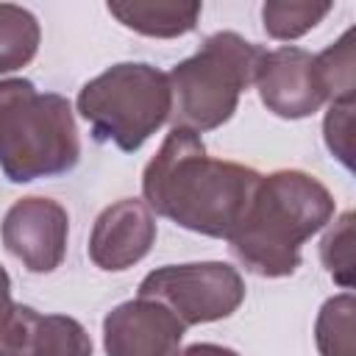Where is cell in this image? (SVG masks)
I'll use <instances>...</instances> for the list:
<instances>
[{"label":"cell","mask_w":356,"mask_h":356,"mask_svg":"<svg viewBox=\"0 0 356 356\" xmlns=\"http://www.w3.org/2000/svg\"><path fill=\"white\" fill-rule=\"evenodd\" d=\"M317 86L325 103H350L356 92V56H353V28H348L334 44L312 58Z\"/></svg>","instance_id":"13"},{"label":"cell","mask_w":356,"mask_h":356,"mask_svg":"<svg viewBox=\"0 0 356 356\" xmlns=\"http://www.w3.org/2000/svg\"><path fill=\"white\" fill-rule=\"evenodd\" d=\"M334 195L303 170L261 175L248 211L228 236L234 259L253 275L286 278L300 267V248L334 220Z\"/></svg>","instance_id":"2"},{"label":"cell","mask_w":356,"mask_h":356,"mask_svg":"<svg viewBox=\"0 0 356 356\" xmlns=\"http://www.w3.org/2000/svg\"><path fill=\"white\" fill-rule=\"evenodd\" d=\"M108 14L125 25L128 31H136L142 36H156V39H175L189 31H195L203 6L200 3H108Z\"/></svg>","instance_id":"12"},{"label":"cell","mask_w":356,"mask_h":356,"mask_svg":"<svg viewBox=\"0 0 356 356\" xmlns=\"http://www.w3.org/2000/svg\"><path fill=\"white\" fill-rule=\"evenodd\" d=\"M331 3H309V0H267L261 6V25L267 36L278 42H292L317 28L328 14Z\"/></svg>","instance_id":"16"},{"label":"cell","mask_w":356,"mask_h":356,"mask_svg":"<svg viewBox=\"0 0 356 356\" xmlns=\"http://www.w3.org/2000/svg\"><path fill=\"white\" fill-rule=\"evenodd\" d=\"M175 356H239L236 350L225 348V345H214V342H195L189 348H181Z\"/></svg>","instance_id":"20"},{"label":"cell","mask_w":356,"mask_h":356,"mask_svg":"<svg viewBox=\"0 0 356 356\" xmlns=\"http://www.w3.org/2000/svg\"><path fill=\"white\" fill-rule=\"evenodd\" d=\"M139 298L159 300L189 328L231 317L245 300V281L225 261L164 264L139 281Z\"/></svg>","instance_id":"6"},{"label":"cell","mask_w":356,"mask_h":356,"mask_svg":"<svg viewBox=\"0 0 356 356\" xmlns=\"http://www.w3.org/2000/svg\"><path fill=\"white\" fill-rule=\"evenodd\" d=\"M81 159L72 106L28 78L0 81V170L11 184L70 172Z\"/></svg>","instance_id":"3"},{"label":"cell","mask_w":356,"mask_h":356,"mask_svg":"<svg viewBox=\"0 0 356 356\" xmlns=\"http://www.w3.org/2000/svg\"><path fill=\"white\" fill-rule=\"evenodd\" d=\"M320 259L328 275L342 286H353V211H345L323 236Z\"/></svg>","instance_id":"17"},{"label":"cell","mask_w":356,"mask_h":356,"mask_svg":"<svg viewBox=\"0 0 356 356\" xmlns=\"http://www.w3.org/2000/svg\"><path fill=\"white\" fill-rule=\"evenodd\" d=\"M312 58L309 50L295 44L264 50L253 83L267 111L284 120H303L320 111L325 97L317 86Z\"/></svg>","instance_id":"9"},{"label":"cell","mask_w":356,"mask_h":356,"mask_svg":"<svg viewBox=\"0 0 356 356\" xmlns=\"http://www.w3.org/2000/svg\"><path fill=\"white\" fill-rule=\"evenodd\" d=\"M186 325L159 300L136 298L103 317L106 356H175Z\"/></svg>","instance_id":"8"},{"label":"cell","mask_w":356,"mask_h":356,"mask_svg":"<svg viewBox=\"0 0 356 356\" xmlns=\"http://www.w3.org/2000/svg\"><path fill=\"white\" fill-rule=\"evenodd\" d=\"M0 356H92V339L75 317L39 314L19 303Z\"/></svg>","instance_id":"11"},{"label":"cell","mask_w":356,"mask_h":356,"mask_svg":"<svg viewBox=\"0 0 356 356\" xmlns=\"http://www.w3.org/2000/svg\"><path fill=\"white\" fill-rule=\"evenodd\" d=\"M70 217L53 197H19L0 222L6 250L31 273H53L67 253Z\"/></svg>","instance_id":"7"},{"label":"cell","mask_w":356,"mask_h":356,"mask_svg":"<svg viewBox=\"0 0 356 356\" xmlns=\"http://www.w3.org/2000/svg\"><path fill=\"white\" fill-rule=\"evenodd\" d=\"M259 181L253 167L211 159L200 134L172 128L142 172V197L150 211L192 234L228 239Z\"/></svg>","instance_id":"1"},{"label":"cell","mask_w":356,"mask_h":356,"mask_svg":"<svg viewBox=\"0 0 356 356\" xmlns=\"http://www.w3.org/2000/svg\"><path fill=\"white\" fill-rule=\"evenodd\" d=\"M353 317H356V298L350 289L328 298L320 306L314 323V339L320 356H356Z\"/></svg>","instance_id":"15"},{"label":"cell","mask_w":356,"mask_h":356,"mask_svg":"<svg viewBox=\"0 0 356 356\" xmlns=\"http://www.w3.org/2000/svg\"><path fill=\"white\" fill-rule=\"evenodd\" d=\"M261 56L264 47L234 31L211 33L195 56L178 61L167 72L172 92V128L203 134L228 122L242 92L256 81Z\"/></svg>","instance_id":"4"},{"label":"cell","mask_w":356,"mask_h":356,"mask_svg":"<svg viewBox=\"0 0 356 356\" xmlns=\"http://www.w3.org/2000/svg\"><path fill=\"white\" fill-rule=\"evenodd\" d=\"M156 242V220L145 200L122 197L106 206L89 234V259L106 273H122L142 261Z\"/></svg>","instance_id":"10"},{"label":"cell","mask_w":356,"mask_h":356,"mask_svg":"<svg viewBox=\"0 0 356 356\" xmlns=\"http://www.w3.org/2000/svg\"><path fill=\"white\" fill-rule=\"evenodd\" d=\"M323 136L328 153L337 161H342L345 170H353V100L328 103V114L323 120Z\"/></svg>","instance_id":"18"},{"label":"cell","mask_w":356,"mask_h":356,"mask_svg":"<svg viewBox=\"0 0 356 356\" xmlns=\"http://www.w3.org/2000/svg\"><path fill=\"white\" fill-rule=\"evenodd\" d=\"M17 306L14 298H11V278L6 273V267L0 264V348L6 342V337L11 334V325H14V317H17Z\"/></svg>","instance_id":"19"},{"label":"cell","mask_w":356,"mask_h":356,"mask_svg":"<svg viewBox=\"0 0 356 356\" xmlns=\"http://www.w3.org/2000/svg\"><path fill=\"white\" fill-rule=\"evenodd\" d=\"M75 106L97 142L134 153L170 120L172 92L167 72L153 64L122 61L86 81Z\"/></svg>","instance_id":"5"},{"label":"cell","mask_w":356,"mask_h":356,"mask_svg":"<svg viewBox=\"0 0 356 356\" xmlns=\"http://www.w3.org/2000/svg\"><path fill=\"white\" fill-rule=\"evenodd\" d=\"M39 19L14 3H0V75L22 70L39 50Z\"/></svg>","instance_id":"14"}]
</instances>
